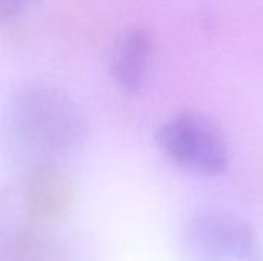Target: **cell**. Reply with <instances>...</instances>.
Wrapping results in <instances>:
<instances>
[{"mask_svg": "<svg viewBox=\"0 0 263 261\" xmlns=\"http://www.w3.org/2000/svg\"><path fill=\"white\" fill-rule=\"evenodd\" d=\"M23 123L32 138L54 148L74 145L82 135V122L74 108L60 95L40 91L26 98Z\"/></svg>", "mask_w": 263, "mask_h": 261, "instance_id": "obj_3", "label": "cell"}, {"mask_svg": "<svg viewBox=\"0 0 263 261\" xmlns=\"http://www.w3.org/2000/svg\"><path fill=\"white\" fill-rule=\"evenodd\" d=\"M32 0H0V11H2V17L8 18V17H14L17 14H20L28 3H31Z\"/></svg>", "mask_w": 263, "mask_h": 261, "instance_id": "obj_7", "label": "cell"}, {"mask_svg": "<svg viewBox=\"0 0 263 261\" xmlns=\"http://www.w3.org/2000/svg\"><path fill=\"white\" fill-rule=\"evenodd\" d=\"M74 202L72 180L54 166L35 168L25 186V205L37 223H51L68 214Z\"/></svg>", "mask_w": 263, "mask_h": 261, "instance_id": "obj_4", "label": "cell"}, {"mask_svg": "<svg viewBox=\"0 0 263 261\" xmlns=\"http://www.w3.org/2000/svg\"><path fill=\"white\" fill-rule=\"evenodd\" d=\"M159 148L183 169L219 175L230 163L223 134L206 118L183 114L165 122L156 132Z\"/></svg>", "mask_w": 263, "mask_h": 261, "instance_id": "obj_1", "label": "cell"}, {"mask_svg": "<svg viewBox=\"0 0 263 261\" xmlns=\"http://www.w3.org/2000/svg\"><path fill=\"white\" fill-rule=\"evenodd\" d=\"M154 52V40L148 29H133L119 43L111 72L120 88L126 91H137L148 72Z\"/></svg>", "mask_w": 263, "mask_h": 261, "instance_id": "obj_5", "label": "cell"}, {"mask_svg": "<svg viewBox=\"0 0 263 261\" xmlns=\"http://www.w3.org/2000/svg\"><path fill=\"white\" fill-rule=\"evenodd\" d=\"M8 261H55L48 240L31 229L17 231L6 248Z\"/></svg>", "mask_w": 263, "mask_h": 261, "instance_id": "obj_6", "label": "cell"}, {"mask_svg": "<svg viewBox=\"0 0 263 261\" xmlns=\"http://www.w3.org/2000/svg\"><path fill=\"white\" fill-rule=\"evenodd\" d=\"M183 246L196 261H262L253 226L227 214L194 218L185 229Z\"/></svg>", "mask_w": 263, "mask_h": 261, "instance_id": "obj_2", "label": "cell"}]
</instances>
